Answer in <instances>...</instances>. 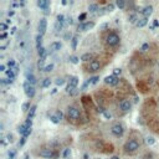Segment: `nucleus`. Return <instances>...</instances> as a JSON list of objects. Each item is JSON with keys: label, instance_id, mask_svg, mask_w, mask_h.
<instances>
[{"label": "nucleus", "instance_id": "f257e3e1", "mask_svg": "<svg viewBox=\"0 0 159 159\" xmlns=\"http://www.w3.org/2000/svg\"><path fill=\"white\" fill-rule=\"evenodd\" d=\"M139 142L137 141V139H134V138H129L127 142L124 143V146H123V152L126 154H129V156H132V154H135L138 152V149H139Z\"/></svg>", "mask_w": 159, "mask_h": 159}, {"label": "nucleus", "instance_id": "f03ea898", "mask_svg": "<svg viewBox=\"0 0 159 159\" xmlns=\"http://www.w3.org/2000/svg\"><path fill=\"white\" fill-rule=\"evenodd\" d=\"M66 117H67L68 122L71 121V122L76 123L77 121L81 119V111H80L76 106H70L67 108V112H66Z\"/></svg>", "mask_w": 159, "mask_h": 159}, {"label": "nucleus", "instance_id": "7ed1b4c3", "mask_svg": "<svg viewBox=\"0 0 159 159\" xmlns=\"http://www.w3.org/2000/svg\"><path fill=\"white\" fill-rule=\"evenodd\" d=\"M119 43H121V37H119V35L117 34V32L111 31V32L107 34V36H106L107 46H109V47H117V46L119 45Z\"/></svg>", "mask_w": 159, "mask_h": 159}, {"label": "nucleus", "instance_id": "20e7f679", "mask_svg": "<svg viewBox=\"0 0 159 159\" xmlns=\"http://www.w3.org/2000/svg\"><path fill=\"white\" fill-rule=\"evenodd\" d=\"M111 133L113 134L114 137H117V138L122 137V135L124 134V126H123L122 123H119V122L112 124V127H111Z\"/></svg>", "mask_w": 159, "mask_h": 159}, {"label": "nucleus", "instance_id": "39448f33", "mask_svg": "<svg viewBox=\"0 0 159 159\" xmlns=\"http://www.w3.org/2000/svg\"><path fill=\"white\" fill-rule=\"evenodd\" d=\"M39 156L41 158H45V159H56L59 157V154L55 152V149L45 148V149H43V151L39 152Z\"/></svg>", "mask_w": 159, "mask_h": 159}, {"label": "nucleus", "instance_id": "423d86ee", "mask_svg": "<svg viewBox=\"0 0 159 159\" xmlns=\"http://www.w3.org/2000/svg\"><path fill=\"white\" fill-rule=\"evenodd\" d=\"M101 66H102V65H101V62L100 61H98V60H92V61L91 62H88V65H87V67H86V70H87V71L88 72H97V71H100V70H101Z\"/></svg>", "mask_w": 159, "mask_h": 159}, {"label": "nucleus", "instance_id": "0eeeda50", "mask_svg": "<svg viewBox=\"0 0 159 159\" xmlns=\"http://www.w3.org/2000/svg\"><path fill=\"white\" fill-rule=\"evenodd\" d=\"M119 109L123 112V113H128V112L132 109V102L129 100H122L119 102Z\"/></svg>", "mask_w": 159, "mask_h": 159}, {"label": "nucleus", "instance_id": "6e6552de", "mask_svg": "<svg viewBox=\"0 0 159 159\" xmlns=\"http://www.w3.org/2000/svg\"><path fill=\"white\" fill-rule=\"evenodd\" d=\"M24 91H25L26 96L29 97V98H32V97L35 96V87L32 86V85H30L27 81L24 83Z\"/></svg>", "mask_w": 159, "mask_h": 159}, {"label": "nucleus", "instance_id": "1a4fd4ad", "mask_svg": "<svg viewBox=\"0 0 159 159\" xmlns=\"http://www.w3.org/2000/svg\"><path fill=\"white\" fill-rule=\"evenodd\" d=\"M63 118V113L61 111H56L52 114H50V119L52 123H60V121Z\"/></svg>", "mask_w": 159, "mask_h": 159}, {"label": "nucleus", "instance_id": "9d476101", "mask_svg": "<svg viewBox=\"0 0 159 159\" xmlns=\"http://www.w3.org/2000/svg\"><path fill=\"white\" fill-rule=\"evenodd\" d=\"M119 82V77H116L113 75H111V76H107L105 78V83L106 85H109V86H117Z\"/></svg>", "mask_w": 159, "mask_h": 159}, {"label": "nucleus", "instance_id": "9b49d317", "mask_svg": "<svg viewBox=\"0 0 159 159\" xmlns=\"http://www.w3.org/2000/svg\"><path fill=\"white\" fill-rule=\"evenodd\" d=\"M46 29H47V20H46L45 17L40 19V21H39V34L43 36L46 32Z\"/></svg>", "mask_w": 159, "mask_h": 159}, {"label": "nucleus", "instance_id": "f8f14e48", "mask_svg": "<svg viewBox=\"0 0 159 159\" xmlns=\"http://www.w3.org/2000/svg\"><path fill=\"white\" fill-rule=\"evenodd\" d=\"M95 26V22L93 21H87V22H81V24L78 25V31H87V30H90L92 29V27Z\"/></svg>", "mask_w": 159, "mask_h": 159}, {"label": "nucleus", "instance_id": "ddd939ff", "mask_svg": "<svg viewBox=\"0 0 159 159\" xmlns=\"http://www.w3.org/2000/svg\"><path fill=\"white\" fill-rule=\"evenodd\" d=\"M37 6H39L40 9H43L44 11L49 13V8H50V3L47 1V0H37Z\"/></svg>", "mask_w": 159, "mask_h": 159}, {"label": "nucleus", "instance_id": "4468645a", "mask_svg": "<svg viewBox=\"0 0 159 159\" xmlns=\"http://www.w3.org/2000/svg\"><path fill=\"white\" fill-rule=\"evenodd\" d=\"M142 15H143V17H149L153 14V6L152 5H146L143 9H142Z\"/></svg>", "mask_w": 159, "mask_h": 159}, {"label": "nucleus", "instance_id": "2eb2a0df", "mask_svg": "<svg viewBox=\"0 0 159 159\" xmlns=\"http://www.w3.org/2000/svg\"><path fill=\"white\" fill-rule=\"evenodd\" d=\"M139 19H141V17L138 16L137 13H132V14H129V16H128V21L130 22V24H133V25H137V22H138Z\"/></svg>", "mask_w": 159, "mask_h": 159}, {"label": "nucleus", "instance_id": "dca6fc26", "mask_svg": "<svg viewBox=\"0 0 159 159\" xmlns=\"http://www.w3.org/2000/svg\"><path fill=\"white\" fill-rule=\"evenodd\" d=\"M61 47H62V44L59 43V41H55V43H52L50 45V50L55 51V52H56V51H60V50H61Z\"/></svg>", "mask_w": 159, "mask_h": 159}, {"label": "nucleus", "instance_id": "f3484780", "mask_svg": "<svg viewBox=\"0 0 159 159\" xmlns=\"http://www.w3.org/2000/svg\"><path fill=\"white\" fill-rule=\"evenodd\" d=\"M81 60L83 62H91L92 60H95L93 59V54H90V52H86V54H83L81 56Z\"/></svg>", "mask_w": 159, "mask_h": 159}, {"label": "nucleus", "instance_id": "a211bd4d", "mask_svg": "<svg viewBox=\"0 0 159 159\" xmlns=\"http://www.w3.org/2000/svg\"><path fill=\"white\" fill-rule=\"evenodd\" d=\"M77 85H78V77H77V76L70 77V80H68V86H71V87H73V88H77Z\"/></svg>", "mask_w": 159, "mask_h": 159}, {"label": "nucleus", "instance_id": "6ab92c4d", "mask_svg": "<svg viewBox=\"0 0 159 159\" xmlns=\"http://www.w3.org/2000/svg\"><path fill=\"white\" fill-rule=\"evenodd\" d=\"M36 109H37V106L36 105L31 106V108L29 109V113H27V119H32V118H34V116L36 113Z\"/></svg>", "mask_w": 159, "mask_h": 159}, {"label": "nucleus", "instance_id": "aec40b11", "mask_svg": "<svg viewBox=\"0 0 159 159\" xmlns=\"http://www.w3.org/2000/svg\"><path fill=\"white\" fill-rule=\"evenodd\" d=\"M147 24H148V17H141L138 20V22H137V25H135V26H137V27H144Z\"/></svg>", "mask_w": 159, "mask_h": 159}, {"label": "nucleus", "instance_id": "412c9836", "mask_svg": "<svg viewBox=\"0 0 159 159\" xmlns=\"http://www.w3.org/2000/svg\"><path fill=\"white\" fill-rule=\"evenodd\" d=\"M37 54H39V56H40V60H45L46 56H47V51H46L45 47H41V49L37 50Z\"/></svg>", "mask_w": 159, "mask_h": 159}, {"label": "nucleus", "instance_id": "4be33fe9", "mask_svg": "<svg viewBox=\"0 0 159 159\" xmlns=\"http://www.w3.org/2000/svg\"><path fill=\"white\" fill-rule=\"evenodd\" d=\"M26 81L30 83V85H32L34 86L35 83H36V77L34 76L32 73H27V76H26Z\"/></svg>", "mask_w": 159, "mask_h": 159}, {"label": "nucleus", "instance_id": "5701e85b", "mask_svg": "<svg viewBox=\"0 0 159 159\" xmlns=\"http://www.w3.org/2000/svg\"><path fill=\"white\" fill-rule=\"evenodd\" d=\"M27 128H29V127H27L25 123H24V124H20V126L17 127V132H19V134H21L22 137H24V134H25V132H26Z\"/></svg>", "mask_w": 159, "mask_h": 159}, {"label": "nucleus", "instance_id": "b1692460", "mask_svg": "<svg viewBox=\"0 0 159 159\" xmlns=\"http://www.w3.org/2000/svg\"><path fill=\"white\" fill-rule=\"evenodd\" d=\"M43 47V36H41L40 34L36 36V49L39 50V49H41Z\"/></svg>", "mask_w": 159, "mask_h": 159}, {"label": "nucleus", "instance_id": "393cba45", "mask_svg": "<svg viewBox=\"0 0 159 159\" xmlns=\"http://www.w3.org/2000/svg\"><path fill=\"white\" fill-rule=\"evenodd\" d=\"M6 77L9 78V80H10V81H14V80H15V72H14L13 71V70H10V68H9V70H6Z\"/></svg>", "mask_w": 159, "mask_h": 159}, {"label": "nucleus", "instance_id": "a878e982", "mask_svg": "<svg viewBox=\"0 0 159 159\" xmlns=\"http://www.w3.org/2000/svg\"><path fill=\"white\" fill-rule=\"evenodd\" d=\"M88 10H90V13H97L98 10H100V8H98V4H90V6H88Z\"/></svg>", "mask_w": 159, "mask_h": 159}, {"label": "nucleus", "instance_id": "bb28decb", "mask_svg": "<svg viewBox=\"0 0 159 159\" xmlns=\"http://www.w3.org/2000/svg\"><path fill=\"white\" fill-rule=\"evenodd\" d=\"M77 43H78V37H77V36H73L72 39H71V46H72L73 50H76V47H77Z\"/></svg>", "mask_w": 159, "mask_h": 159}, {"label": "nucleus", "instance_id": "cd10ccee", "mask_svg": "<svg viewBox=\"0 0 159 159\" xmlns=\"http://www.w3.org/2000/svg\"><path fill=\"white\" fill-rule=\"evenodd\" d=\"M8 157H9V159H15V157H16V151H15V149H9Z\"/></svg>", "mask_w": 159, "mask_h": 159}, {"label": "nucleus", "instance_id": "c85d7f7f", "mask_svg": "<svg viewBox=\"0 0 159 159\" xmlns=\"http://www.w3.org/2000/svg\"><path fill=\"white\" fill-rule=\"evenodd\" d=\"M50 85H51V80L50 78H44V81H43V88H47V87H50Z\"/></svg>", "mask_w": 159, "mask_h": 159}, {"label": "nucleus", "instance_id": "c756f323", "mask_svg": "<svg viewBox=\"0 0 159 159\" xmlns=\"http://www.w3.org/2000/svg\"><path fill=\"white\" fill-rule=\"evenodd\" d=\"M98 80H100V77H98V76H93V77H91L90 80H88L87 83H91V85H96V83L98 82Z\"/></svg>", "mask_w": 159, "mask_h": 159}, {"label": "nucleus", "instance_id": "7c9ffc66", "mask_svg": "<svg viewBox=\"0 0 159 159\" xmlns=\"http://www.w3.org/2000/svg\"><path fill=\"white\" fill-rule=\"evenodd\" d=\"M70 62L73 63V65H76L80 62V59L77 57V56H70Z\"/></svg>", "mask_w": 159, "mask_h": 159}, {"label": "nucleus", "instance_id": "2f4dec72", "mask_svg": "<svg viewBox=\"0 0 159 159\" xmlns=\"http://www.w3.org/2000/svg\"><path fill=\"white\" fill-rule=\"evenodd\" d=\"M116 5L118 6L119 9H124V8H126V3L123 1V0H117V1H116Z\"/></svg>", "mask_w": 159, "mask_h": 159}, {"label": "nucleus", "instance_id": "473e14b6", "mask_svg": "<svg viewBox=\"0 0 159 159\" xmlns=\"http://www.w3.org/2000/svg\"><path fill=\"white\" fill-rule=\"evenodd\" d=\"M52 70H54V63H49V65H46V66L44 67L45 72H51Z\"/></svg>", "mask_w": 159, "mask_h": 159}, {"label": "nucleus", "instance_id": "72a5a7b5", "mask_svg": "<svg viewBox=\"0 0 159 159\" xmlns=\"http://www.w3.org/2000/svg\"><path fill=\"white\" fill-rule=\"evenodd\" d=\"M149 49H151V45H149L148 43H144V44L142 45V47H141V51H143V52H147Z\"/></svg>", "mask_w": 159, "mask_h": 159}, {"label": "nucleus", "instance_id": "f704fd0d", "mask_svg": "<svg viewBox=\"0 0 159 159\" xmlns=\"http://www.w3.org/2000/svg\"><path fill=\"white\" fill-rule=\"evenodd\" d=\"M146 142H147V144H148V146H153V144L156 143V139H154L153 137H147Z\"/></svg>", "mask_w": 159, "mask_h": 159}, {"label": "nucleus", "instance_id": "c9c22d12", "mask_svg": "<svg viewBox=\"0 0 159 159\" xmlns=\"http://www.w3.org/2000/svg\"><path fill=\"white\" fill-rule=\"evenodd\" d=\"M70 156H71V149H70V148L65 149V152H63V154H62V157H63L65 159H67Z\"/></svg>", "mask_w": 159, "mask_h": 159}, {"label": "nucleus", "instance_id": "e433bc0d", "mask_svg": "<svg viewBox=\"0 0 159 159\" xmlns=\"http://www.w3.org/2000/svg\"><path fill=\"white\" fill-rule=\"evenodd\" d=\"M121 73H122V70H121V68H118V67L113 68V76L118 77V76H121Z\"/></svg>", "mask_w": 159, "mask_h": 159}, {"label": "nucleus", "instance_id": "4c0bfd02", "mask_svg": "<svg viewBox=\"0 0 159 159\" xmlns=\"http://www.w3.org/2000/svg\"><path fill=\"white\" fill-rule=\"evenodd\" d=\"M62 27H63V24H61V22H59V21H56V24H55V29H56V31H61Z\"/></svg>", "mask_w": 159, "mask_h": 159}, {"label": "nucleus", "instance_id": "58836bf2", "mask_svg": "<svg viewBox=\"0 0 159 159\" xmlns=\"http://www.w3.org/2000/svg\"><path fill=\"white\" fill-rule=\"evenodd\" d=\"M102 116H103L106 119H111V118H112V114H111V112H108L107 109L103 112V113H102Z\"/></svg>", "mask_w": 159, "mask_h": 159}, {"label": "nucleus", "instance_id": "ea45409f", "mask_svg": "<svg viewBox=\"0 0 159 159\" xmlns=\"http://www.w3.org/2000/svg\"><path fill=\"white\" fill-rule=\"evenodd\" d=\"M8 66H9V68H10V70L15 68L16 67L15 66V61H14V60H9V61H8Z\"/></svg>", "mask_w": 159, "mask_h": 159}, {"label": "nucleus", "instance_id": "a19ab883", "mask_svg": "<svg viewBox=\"0 0 159 159\" xmlns=\"http://www.w3.org/2000/svg\"><path fill=\"white\" fill-rule=\"evenodd\" d=\"M86 16H87V14H86V13H83V14H81V15L78 16V21H80V24H81V22H85Z\"/></svg>", "mask_w": 159, "mask_h": 159}, {"label": "nucleus", "instance_id": "79ce46f5", "mask_svg": "<svg viewBox=\"0 0 159 159\" xmlns=\"http://www.w3.org/2000/svg\"><path fill=\"white\" fill-rule=\"evenodd\" d=\"M0 29H1V32H6V29H8L6 22H0Z\"/></svg>", "mask_w": 159, "mask_h": 159}, {"label": "nucleus", "instance_id": "37998d69", "mask_svg": "<svg viewBox=\"0 0 159 159\" xmlns=\"http://www.w3.org/2000/svg\"><path fill=\"white\" fill-rule=\"evenodd\" d=\"M56 19H57V21H59V22H61V24H63V22H65V16L62 15V14H59L57 17H56Z\"/></svg>", "mask_w": 159, "mask_h": 159}, {"label": "nucleus", "instance_id": "c03bdc74", "mask_svg": "<svg viewBox=\"0 0 159 159\" xmlns=\"http://www.w3.org/2000/svg\"><path fill=\"white\" fill-rule=\"evenodd\" d=\"M63 83H65L63 78H57V80H56V86H62Z\"/></svg>", "mask_w": 159, "mask_h": 159}, {"label": "nucleus", "instance_id": "a18cd8bd", "mask_svg": "<svg viewBox=\"0 0 159 159\" xmlns=\"http://www.w3.org/2000/svg\"><path fill=\"white\" fill-rule=\"evenodd\" d=\"M30 108H31V107H30V103H29V102H26V103L22 105V111H29Z\"/></svg>", "mask_w": 159, "mask_h": 159}, {"label": "nucleus", "instance_id": "49530a36", "mask_svg": "<svg viewBox=\"0 0 159 159\" xmlns=\"http://www.w3.org/2000/svg\"><path fill=\"white\" fill-rule=\"evenodd\" d=\"M159 26V21H158V19H154V20H153V25L151 26L152 27V29H154V27H158Z\"/></svg>", "mask_w": 159, "mask_h": 159}, {"label": "nucleus", "instance_id": "de8ad7c7", "mask_svg": "<svg viewBox=\"0 0 159 159\" xmlns=\"http://www.w3.org/2000/svg\"><path fill=\"white\" fill-rule=\"evenodd\" d=\"M25 142H26V138H25V137H21L20 142H19V147H22V146L25 144Z\"/></svg>", "mask_w": 159, "mask_h": 159}, {"label": "nucleus", "instance_id": "09e8293b", "mask_svg": "<svg viewBox=\"0 0 159 159\" xmlns=\"http://www.w3.org/2000/svg\"><path fill=\"white\" fill-rule=\"evenodd\" d=\"M6 37H8L6 32H1V34H0V40H1V41H4V40L6 39Z\"/></svg>", "mask_w": 159, "mask_h": 159}, {"label": "nucleus", "instance_id": "8fccbe9b", "mask_svg": "<svg viewBox=\"0 0 159 159\" xmlns=\"http://www.w3.org/2000/svg\"><path fill=\"white\" fill-rule=\"evenodd\" d=\"M31 132H32V129H31V128H27V129H26V132H25V134H24V137L27 138V137H29V135L31 134Z\"/></svg>", "mask_w": 159, "mask_h": 159}, {"label": "nucleus", "instance_id": "3c124183", "mask_svg": "<svg viewBox=\"0 0 159 159\" xmlns=\"http://www.w3.org/2000/svg\"><path fill=\"white\" fill-rule=\"evenodd\" d=\"M6 139H8V142H13V141H14V137H13V134H9L8 137H6Z\"/></svg>", "mask_w": 159, "mask_h": 159}, {"label": "nucleus", "instance_id": "603ef678", "mask_svg": "<svg viewBox=\"0 0 159 159\" xmlns=\"http://www.w3.org/2000/svg\"><path fill=\"white\" fill-rule=\"evenodd\" d=\"M113 8H114L113 4H109V5L107 6V10H108V11H112V10H113Z\"/></svg>", "mask_w": 159, "mask_h": 159}, {"label": "nucleus", "instance_id": "864d4df0", "mask_svg": "<svg viewBox=\"0 0 159 159\" xmlns=\"http://www.w3.org/2000/svg\"><path fill=\"white\" fill-rule=\"evenodd\" d=\"M8 47V43H5V44H1V46H0V50H5Z\"/></svg>", "mask_w": 159, "mask_h": 159}, {"label": "nucleus", "instance_id": "5fc2aeb1", "mask_svg": "<svg viewBox=\"0 0 159 159\" xmlns=\"http://www.w3.org/2000/svg\"><path fill=\"white\" fill-rule=\"evenodd\" d=\"M0 71H1V72L5 71V72H6V70H5V65H0Z\"/></svg>", "mask_w": 159, "mask_h": 159}, {"label": "nucleus", "instance_id": "6e6d98bb", "mask_svg": "<svg viewBox=\"0 0 159 159\" xmlns=\"http://www.w3.org/2000/svg\"><path fill=\"white\" fill-rule=\"evenodd\" d=\"M66 20H67V24H70V25H71L72 22H73V21H72V17H71V16H70V17H67Z\"/></svg>", "mask_w": 159, "mask_h": 159}, {"label": "nucleus", "instance_id": "4d7b16f0", "mask_svg": "<svg viewBox=\"0 0 159 159\" xmlns=\"http://www.w3.org/2000/svg\"><path fill=\"white\" fill-rule=\"evenodd\" d=\"M14 15V10H10V11H8V16H9V19H10L11 16Z\"/></svg>", "mask_w": 159, "mask_h": 159}, {"label": "nucleus", "instance_id": "13d9d810", "mask_svg": "<svg viewBox=\"0 0 159 159\" xmlns=\"http://www.w3.org/2000/svg\"><path fill=\"white\" fill-rule=\"evenodd\" d=\"M16 30H17V29H16V27H15V26H14V27H13V29H11V34H15V32H16Z\"/></svg>", "mask_w": 159, "mask_h": 159}, {"label": "nucleus", "instance_id": "bf43d9fd", "mask_svg": "<svg viewBox=\"0 0 159 159\" xmlns=\"http://www.w3.org/2000/svg\"><path fill=\"white\" fill-rule=\"evenodd\" d=\"M5 22H6V24H11V19H6Z\"/></svg>", "mask_w": 159, "mask_h": 159}, {"label": "nucleus", "instance_id": "052dcab7", "mask_svg": "<svg viewBox=\"0 0 159 159\" xmlns=\"http://www.w3.org/2000/svg\"><path fill=\"white\" fill-rule=\"evenodd\" d=\"M111 159H119V157H117V156H113V157H112Z\"/></svg>", "mask_w": 159, "mask_h": 159}, {"label": "nucleus", "instance_id": "680f3d73", "mask_svg": "<svg viewBox=\"0 0 159 159\" xmlns=\"http://www.w3.org/2000/svg\"><path fill=\"white\" fill-rule=\"evenodd\" d=\"M56 91H57V88H54V90L51 91V93H56Z\"/></svg>", "mask_w": 159, "mask_h": 159}, {"label": "nucleus", "instance_id": "e2e57ef3", "mask_svg": "<svg viewBox=\"0 0 159 159\" xmlns=\"http://www.w3.org/2000/svg\"><path fill=\"white\" fill-rule=\"evenodd\" d=\"M158 102H159V97H158Z\"/></svg>", "mask_w": 159, "mask_h": 159}]
</instances>
